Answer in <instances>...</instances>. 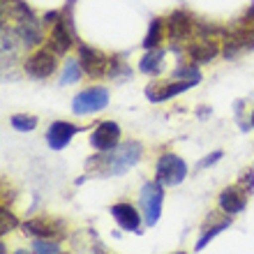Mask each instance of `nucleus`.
<instances>
[{
	"instance_id": "obj_1",
	"label": "nucleus",
	"mask_w": 254,
	"mask_h": 254,
	"mask_svg": "<svg viewBox=\"0 0 254 254\" xmlns=\"http://www.w3.org/2000/svg\"><path fill=\"white\" fill-rule=\"evenodd\" d=\"M141 153H143L141 143L125 141V143H118L107 153H97L93 160H88V167L97 164L95 176H121L125 171H129V167H134L141 160Z\"/></svg>"
},
{
	"instance_id": "obj_2",
	"label": "nucleus",
	"mask_w": 254,
	"mask_h": 254,
	"mask_svg": "<svg viewBox=\"0 0 254 254\" xmlns=\"http://www.w3.org/2000/svg\"><path fill=\"white\" fill-rule=\"evenodd\" d=\"M79 63L90 79H100V76H109L116 72L114 58H109L107 54H102L93 47H86V44H79Z\"/></svg>"
},
{
	"instance_id": "obj_3",
	"label": "nucleus",
	"mask_w": 254,
	"mask_h": 254,
	"mask_svg": "<svg viewBox=\"0 0 254 254\" xmlns=\"http://www.w3.org/2000/svg\"><path fill=\"white\" fill-rule=\"evenodd\" d=\"M162 201H164V190L160 181H148L139 194V203L143 210V222L146 227H155L162 215Z\"/></svg>"
},
{
	"instance_id": "obj_4",
	"label": "nucleus",
	"mask_w": 254,
	"mask_h": 254,
	"mask_svg": "<svg viewBox=\"0 0 254 254\" xmlns=\"http://www.w3.org/2000/svg\"><path fill=\"white\" fill-rule=\"evenodd\" d=\"M188 176V164L174 153H164L160 155V160L155 164V178L162 183V185H181Z\"/></svg>"
},
{
	"instance_id": "obj_5",
	"label": "nucleus",
	"mask_w": 254,
	"mask_h": 254,
	"mask_svg": "<svg viewBox=\"0 0 254 254\" xmlns=\"http://www.w3.org/2000/svg\"><path fill=\"white\" fill-rule=\"evenodd\" d=\"M58 56L61 54L47 44V47L37 49L33 56H28L26 63H23V69L33 79H47V76H51L58 69Z\"/></svg>"
},
{
	"instance_id": "obj_6",
	"label": "nucleus",
	"mask_w": 254,
	"mask_h": 254,
	"mask_svg": "<svg viewBox=\"0 0 254 254\" xmlns=\"http://www.w3.org/2000/svg\"><path fill=\"white\" fill-rule=\"evenodd\" d=\"M21 229L28 236H33V238H47V241H61L67 234L65 222L56 220V217H49V215H40V217L26 220L21 224Z\"/></svg>"
},
{
	"instance_id": "obj_7",
	"label": "nucleus",
	"mask_w": 254,
	"mask_h": 254,
	"mask_svg": "<svg viewBox=\"0 0 254 254\" xmlns=\"http://www.w3.org/2000/svg\"><path fill=\"white\" fill-rule=\"evenodd\" d=\"M107 104H109V90L97 86V88H88V90H81L79 95H74L72 111L76 116H88V114H95V111H102Z\"/></svg>"
},
{
	"instance_id": "obj_8",
	"label": "nucleus",
	"mask_w": 254,
	"mask_h": 254,
	"mask_svg": "<svg viewBox=\"0 0 254 254\" xmlns=\"http://www.w3.org/2000/svg\"><path fill=\"white\" fill-rule=\"evenodd\" d=\"M164 28H167V35L171 42H190L192 40L194 28H196V21H194L188 12L176 9V12H171L169 19L164 21Z\"/></svg>"
},
{
	"instance_id": "obj_9",
	"label": "nucleus",
	"mask_w": 254,
	"mask_h": 254,
	"mask_svg": "<svg viewBox=\"0 0 254 254\" xmlns=\"http://www.w3.org/2000/svg\"><path fill=\"white\" fill-rule=\"evenodd\" d=\"M248 196L250 192L243 188L241 183H236V185H229L227 190H222L220 192V199H217V206H220V213L224 215H238L245 210L248 206Z\"/></svg>"
},
{
	"instance_id": "obj_10",
	"label": "nucleus",
	"mask_w": 254,
	"mask_h": 254,
	"mask_svg": "<svg viewBox=\"0 0 254 254\" xmlns=\"http://www.w3.org/2000/svg\"><path fill=\"white\" fill-rule=\"evenodd\" d=\"M118 139H121V127H118V123L107 121V123H100V125L95 127V132L90 134V146H93L97 153H107V150L118 146Z\"/></svg>"
},
{
	"instance_id": "obj_11",
	"label": "nucleus",
	"mask_w": 254,
	"mask_h": 254,
	"mask_svg": "<svg viewBox=\"0 0 254 254\" xmlns=\"http://www.w3.org/2000/svg\"><path fill=\"white\" fill-rule=\"evenodd\" d=\"M185 54H188L190 63H210L215 56L220 54V44H217L213 37L201 35V37L190 40L188 49H185Z\"/></svg>"
},
{
	"instance_id": "obj_12",
	"label": "nucleus",
	"mask_w": 254,
	"mask_h": 254,
	"mask_svg": "<svg viewBox=\"0 0 254 254\" xmlns=\"http://www.w3.org/2000/svg\"><path fill=\"white\" fill-rule=\"evenodd\" d=\"M79 132H81V127L72 125V123L56 121L47 132V143L51 146V150H63V148H67V143H69Z\"/></svg>"
},
{
	"instance_id": "obj_13",
	"label": "nucleus",
	"mask_w": 254,
	"mask_h": 254,
	"mask_svg": "<svg viewBox=\"0 0 254 254\" xmlns=\"http://www.w3.org/2000/svg\"><path fill=\"white\" fill-rule=\"evenodd\" d=\"M72 44H74L72 23H69L65 16H61V19L54 23V28H51V35H49V47L56 49L58 54H67Z\"/></svg>"
},
{
	"instance_id": "obj_14",
	"label": "nucleus",
	"mask_w": 254,
	"mask_h": 254,
	"mask_svg": "<svg viewBox=\"0 0 254 254\" xmlns=\"http://www.w3.org/2000/svg\"><path fill=\"white\" fill-rule=\"evenodd\" d=\"M111 215L116 217V222H118V227L121 229H125V231H139L141 215L132 203H127V201L114 203V206H111Z\"/></svg>"
},
{
	"instance_id": "obj_15",
	"label": "nucleus",
	"mask_w": 254,
	"mask_h": 254,
	"mask_svg": "<svg viewBox=\"0 0 254 254\" xmlns=\"http://www.w3.org/2000/svg\"><path fill=\"white\" fill-rule=\"evenodd\" d=\"M231 227V220H229V215H210L206 220V224H203V234H201V238H199V243H196V250H203L208 245V243L213 241L215 236L220 234V231H224V229H229Z\"/></svg>"
},
{
	"instance_id": "obj_16",
	"label": "nucleus",
	"mask_w": 254,
	"mask_h": 254,
	"mask_svg": "<svg viewBox=\"0 0 254 254\" xmlns=\"http://www.w3.org/2000/svg\"><path fill=\"white\" fill-rule=\"evenodd\" d=\"M194 83H199V81H181V79H176V83H167V86L160 88L157 93H155V90H148V100L150 102H164V100H169V97H174V95L190 90Z\"/></svg>"
},
{
	"instance_id": "obj_17",
	"label": "nucleus",
	"mask_w": 254,
	"mask_h": 254,
	"mask_svg": "<svg viewBox=\"0 0 254 254\" xmlns=\"http://www.w3.org/2000/svg\"><path fill=\"white\" fill-rule=\"evenodd\" d=\"M164 30H167V28H164V21H162V19H153V21H150V26H148V33H146V40H143V49L153 51V49L160 47Z\"/></svg>"
},
{
	"instance_id": "obj_18",
	"label": "nucleus",
	"mask_w": 254,
	"mask_h": 254,
	"mask_svg": "<svg viewBox=\"0 0 254 254\" xmlns=\"http://www.w3.org/2000/svg\"><path fill=\"white\" fill-rule=\"evenodd\" d=\"M81 72H83V67L76 58H69L63 67V76H61V86H69V83H76L81 79Z\"/></svg>"
},
{
	"instance_id": "obj_19",
	"label": "nucleus",
	"mask_w": 254,
	"mask_h": 254,
	"mask_svg": "<svg viewBox=\"0 0 254 254\" xmlns=\"http://www.w3.org/2000/svg\"><path fill=\"white\" fill-rule=\"evenodd\" d=\"M162 58H164V51H148L143 58H141V63H139V69L141 72H148V74H155L157 72V67H160V63H162Z\"/></svg>"
},
{
	"instance_id": "obj_20",
	"label": "nucleus",
	"mask_w": 254,
	"mask_h": 254,
	"mask_svg": "<svg viewBox=\"0 0 254 254\" xmlns=\"http://www.w3.org/2000/svg\"><path fill=\"white\" fill-rule=\"evenodd\" d=\"M33 254H63V248L58 241H47V238H35Z\"/></svg>"
},
{
	"instance_id": "obj_21",
	"label": "nucleus",
	"mask_w": 254,
	"mask_h": 254,
	"mask_svg": "<svg viewBox=\"0 0 254 254\" xmlns=\"http://www.w3.org/2000/svg\"><path fill=\"white\" fill-rule=\"evenodd\" d=\"M9 123H12V127L19 129V132H33L35 127H37V118H35V116H23V114L12 116Z\"/></svg>"
},
{
	"instance_id": "obj_22",
	"label": "nucleus",
	"mask_w": 254,
	"mask_h": 254,
	"mask_svg": "<svg viewBox=\"0 0 254 254\" xmlns=\"http://www.w3.org/2000/svg\"><path fill=\"white\" fill-rule=\"evenodd\" d=\"M174 79H181V81H199L201 74L199 69L192 65V63H188V65H181L174 69Z\"/></svg>"
},
{
	"instance_id": "obj_23",
	"label": "nucleus",
	"mask_w": 254,
	"mask_h": 254,
	"mask_svg": "<svg viewBox=\"0 0 254 254\" xmlns=\"http://www.w3.org/2000/svg\"><path fill=\"white\" fill-rule=\"evenodd\" d=\"M0 222H2V234H7V231H12L19 222H16V217H14L12 213H9V208L2 206L0 208Z\"/></svg>"
},
{
	"instance_id": "obj_24",
	"label": "nucleus",
	"mask_w": 254,
	"mask_h": 254,
	"mask_svg": "<svg viewBox=\"0 0 254 254\" xmlns=\"http://www.w3.org/2000/svg\"><path fill=\"white\" fill-rule=\"evenodd\" d=\"M222 157V153L217 150V153H213V155H208L206 160H201V164H199V169H203V167H208V164H213V162H217Z\"/></svg>"
},
{
	"instance_id": "obj_25",
	"label": "nucleus",
	"mask_w": 254,
	"mask_h": 254,
	"mask_svg": "<svg viewBox=\"0 0 254 254\" xmlns=\"http://www.w3.org/2000/svg\"><path fill=\"white\" fill-rule=\"evenodd\" d=\"M95 254H109V252H104L102 248H95Z\"/></svg>"
},
{
	"instance_id": "obj_26",
	"label": "nucleus",
	"mask_w": 254,
	"mask_h": 254,
	"mask_svg": "<svg viewBox=\"0 0 254 254\" xmlns=\"http://www.w3.org/2000/svg\"><path fill=\"white\" fill-rule=\"evenodd\" d=\"M14 254H30V252H26V250H16Z\"/></svg>"
},
{
	"instance_id": "obj_27",
	"label": "nucleus",
	"mask_w": 254,
	"mask_h": 254,
	"mask_svg": "<svg viewBox=\"0 0 254 254\" xmlns=\"http://www.w3.org/2000/svg\"><path fill=\"white\" fill-rule=\"evenodd\" d=\"M252 127H254V111H252Z\"/></svg>"
},
{
	"instance_id": "obj_28",
	"label": "nucleus",
	"mask_w": 254,
	"mask_h": 254,
	"mask_svg": "<svg viewBox=\"0 0 254 254\" xmlns=\"http://www.w3.org/2000/svg\"><path fill=\"white\" fill-rule=\"evenodd\" d=\"M174 254H188V252H174Z\"/></svg>"
},
{
	"instance_id": "obj_29",
	"label": "nucleus",
	"mask_w": 254,
	"mask_h": 254,
	"mask_svg": "<svg viewBox=\"0 0 254 254\" xmlns=\"http://www.w3.org/2000/svg\"><path fill=\"white\" fill-rule=\"evenodd\" d=\"M5 2H7V0H5Z\"/></svg>"
}]
</instances>
